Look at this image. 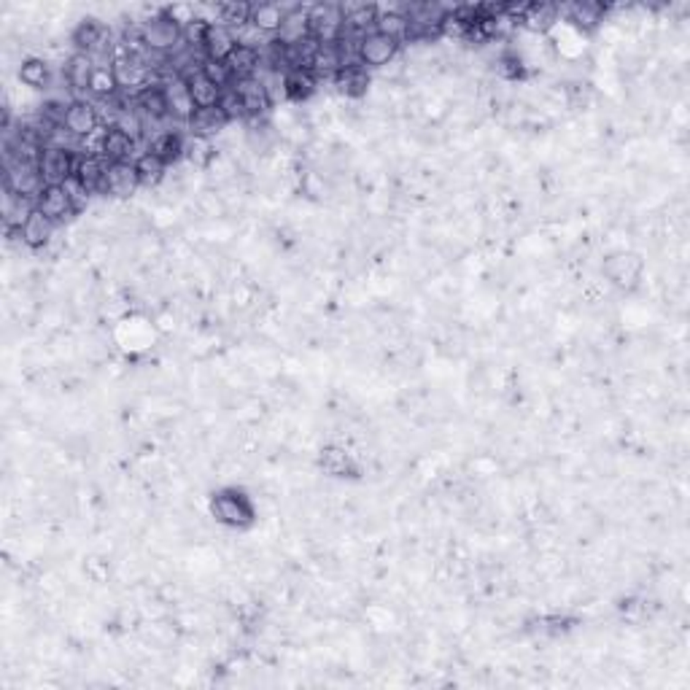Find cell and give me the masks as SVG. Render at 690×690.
I'll use <instances>...</instances> for the list:
<instances>
[{"label":"cell","mask_w":690,"mask_h":690,"mask_svg":"<svg viewBox=\"0 0 690 690\" xmlns=\"http://www.w3.org/2000/svg\"><path fill=\"white\" fill-rule=\"evenodd\" d=\"M141 41H144L146 51L160 54V57H171L178 46H183V27H178L171 16L160 8L157 14H152L149 19L141 22Z\"/></svg>","instance_id":"6da1fadb"},{"label":"cell","mask_w":690,"mask_h":690,"mask_svg":"<svg viewBox=\"0 0 690 690\" xmlns=\"http://www.w3.org/2000/svg\"><path fill=\"white\" fill-rule=\"evenodd\" d=\"M79 157L65 144H46L38 154V171L43 175L46 186H65L76 175Z\"/></svg>","instance_id":"7a4b0ae2"},{"label":"cell","mask_w":690,"mask_h":690,"mask_svg":"<svg viewBox=\"0 0 690 690\" xmlns=\"http://www.w3.org/2000/svg\"><path fill=\"white\" fill-rule=\"evenodd\" d=\"M146 54H149V51H146ZM146 54H130V51L125 49V51L117 54V60L111 62V70H114L117 84H119L122 92H130V89H133V95H135L138 89H144L146 84H152L154 70H152Z\"/></svg>","instance_id":"3957f363"},{"label":"cell","mask_w":690,"mask_h":690,"mask_svg":"<svg viewBox=\"0 0 690 690\" xmlns=\"http://www.w3.org/2000/svg\"><path fill=\"white\" fill-rule=\"evenodd\" d=\"M343 5H338V3H313V5H308L311 35L319 43H338L343 38Z\"/></svg>","instance_id":"277c9868"},{"label":"cell","mask_w":690,"mask_h":690,"mask_svg":"<svg viewBox=\"0 0 690 690\" xmlns=\"http://www.w3.org/2000/svg\"><path fill=\"white\" fill-rule=\"evenodd\" d=\"M43 175L38 171V163H22V160H5V171H3V189L27 197V200H38V194L43 191Z\"/></svg>","instance_id":"5b68a950"},{"label":"cell","mask_w":690,"mask_h":690,"mask_svg":"<svg viewBox=\"0 0 690 690\" xmlns=\"http://www.w3.org/2000/svg\"><path fill=\"white\" fill-rule=\"evenodd\" d=\"M399 54V41L372 30L356 41V62L361 68H386Z\"/></svg>","instance_id":"8992f818"},{"label":"cell","mask_w":690,"mask_h":690,"mask_svg":"<svg viewBox=\"0 0 690 690\" xmlns=\"http://www.w3.org/2000/svg\"><path fill=\"white\" fill-rule=\"evenodd\" d=\"M62 130L76 138V141H87L100 130V111L92 100H70L65 108V119H62Z\"/></svg>","instance_id":"52a82bcc"},{"label":"cell","mask_w":690,"mask_h":690,"mask_svg":"<svg viewBox=\"0 0 690 690\" xmlns=\"http://www.w3.org/2000/svg\"><path fill=\"white\" fill-rule=\"evenodd\" d=\"M216 520L227 523V526H235V528H246L254 523V505L248 502L246 494L235 491V489H227L221 494L213 497V505H210Z\"/></svg>","instance_id":"ba28073f"},{"label":"cell","mask_w":690,"mask_h":690,"mask_svg":"<svg viewBox=\"0 0 690 690\" xmlns=\"http://www.w3.org/2000/svg\"><path fill=\"white\" fill-rule=\"evenodd\" d=\"M73 181L70 183H65V186H43V191L38 194V200H35V208L43 213V216H49L54 224H62V221H68L73 213H76V197L79 194H73Z\"/></svg>","instance_id":"9c48e42d"},{"label":"cell","mask_w":690,"mask_h":690,"mask_svg":"<svg viewBox=\"0 0 690 690\" xmlns=\"http://www.w3.org/2000/svg\"><path fill=\"white\" fill-rule=\"evenodd\" d=\"M133 152H135V138L117 127V125H106L103 133H100V141H98V154L111 165V163H135L133 160Z\"/></svg>","instance_id":"30bf717a"},{"label":"cell","mask_w":690,"mask_h":690,"mask_svg":"<svg viewBox=\"0 0 690 690\" xmlns=\"http://www.w3.org/2000/svg\"><path fill=\"white\" fill-rule=\"evenodd\" d=\"M238 46V38H235V30L224 27V24H205L202 30V38H200V51L205 60H213V62H227L229 54L235 51Z\"/></svg>","instance_id":"8fae6325"},{"label":"cell","mask_w":690,"mask_h":690,"mask_svg":"<svg viewBox=\"0 0 690 690\" xmlns=\"http://www.w3.org/2000/svg\"><path fill=\"white\" fill-rule=\"evenodd\" d=\"M163 92H165V103H168V119L189 125L197 106L191 100V92H189L186 81L181 76H168V79H163Z\"/></svg>","instance_id":"7c38bea8"},{"label":"cell","mask_w":690,"mask_h":690,"mask_svg":"<svg viewBox=\"0 0 690 690\" xmlns=\"http://www.w3.org/2000/svg\"><path fill=\"white\" fill-rule=\"evenodd\" d=\"M106 171H108V163H106L98 152L79 154V165H76L73 183L79 186L81 194H103Z\"/></svg>","instance_id":"4fadbf2b"},{"label":"cell","mask_w":690,"mask_h":690,"mask_svg":"<svg viewBox=\"0 0 690 690\" xmlns=\"http://www.w3.org/2000/svg\"><path fill=\"white\" fill-rule=\"evenodd\" d=\"M235 89L240 95V103L246 108V119H259L270 111L273 106V95L270 89L265 87V81L259 76L254 79H243V81H235Z\"/></svg>","instance_id":"5bb4252c"},{"label":"cell","mask_w":690,"mask_h":690,"mask_svg":"<svg viewBox=\"0 0 690 690\" xmlns=\"http://www.w3.org/2000/svg\"><path fill=\"white\" fill-rule=\"evenodd\" d=\"M141 186L144 183L138 178L135 163H111L106 171V181H103V194L125 200V197H133Z\"/></svg>","instance_id":"9a60e30c"},{"label":"cell","mask_w":690,"mask_h":690,"mask_svg":"<svg viewBox=\"0 0 690 690\" xmlns=\"http://www.w3.org/2000/svg\"><path fill=\"white\" fill-rule=\"evenodd\" d=\"M178 76L186 81V87H189L191 100H194V106H197V108H216V106H219V100H221V92H224V89H219L210 79H205V73L200 70V65L186 68V70H181Z\"/></svg>","instance_id":"2e32d148"},{"label":"cell","mask_w":690,"mask_h":690,"mask_svg":"<svg viewBox=\"0 0 690 690\" xmlns=\"http://www.w3.org/2000/svg\"><path fill=\"white\" fill-rule=\"evenodd\" d=\"M95 68H98V62H95L89 54H84V51H73V54L65 60V65H62V79H65L68 89H70V92H76V95L89 92V81H92Z\"/></svg>","instance_id":"e0dca14e"},{"label":"cell","mask_w":690,"mask_h":690,"mask_svg":"<svg viewBox=\"0 0 690 690\" xmlns=\"http://www.w3.org/2000/svg\"><path fill=\"white\" fill-rule=\"evenodd\" d=\"M133 108L144 117V122H160L168 119V103H165V92H163V81H152L144 89H138L133 95Z\"/></svg>","instance_id":"ac0fdd59"},{"label":"cell","mask_w":690,"mask_h":690,"mask_svg":"<svg viewBox=\"0 0 690 690\" xmlns=\"http://www.w3.org/2000/svg\"><path fill=\"white\" fill-rule=\"evenodd\" d=\"M284 19H286V8L281 3H251V19L248 24L267 35V38H275L284 27Z\"/></svg>","instance_id":"d6986e66"},{"label":"cell","mask_w":690,"mask_h":690,"mask_svg":"<svg viewBox=\"0 0 690 690\" xmlns=\"http://www.w3.org/2000/svg\"><path fill=\"white\" fill-rule=\"evenodd\" d=\"M54 227H57V224L35 208V210L30 213V219L24 221V227H22L16 235H19V240H22L27 248L38 251V248H46V246L51 243V238H54Z\"/></svg>","instance_id":"ffe728a7"},{"label":"cell","mask_w":690,"mask_h":690,"mask_svg":"<svg viewBox=\"0 0 690 690\" xmlns=\"http://www.w3.org/2000/svg\"><path fill=\"white\" fill-rule=\"evenodd\" d=\"M227 68H229V73H232L235 81L254 79V76H259V70H262V51L254 49V46L238 43L235 51H232L229 60H227Z\"/></svg>","instance_id":"44dd1931"},{"label":"cell","mask_w":690,"mask_h":690,"mask_svg":"<svg viewBox=\"0 0 690 690\" xmlns=\"http://www.w3.org/2000/svg\"><path fill=\"white\" fill-rule=\"evenodd\" d=\"M343 68L345 57L340 43H322L316 57H313L311 73L316 76V81H322V79H338Z\"/></svg>","instance_id":"7402d4cb"},{"label":"cell","mask_w":690,"mask_h":690,"mask_svg":"<svg viewBox=\"0 0 690 690\" xmlns=\"http://www.w3.org/2000/svg\"><path fill=\"white\" fill-rule=\"evenodd\" d=\"M33 210H35V200L19 197V194L3 189V224L8 232H19Z\"/></svg>","instance_id":"603a6c76"},{"label":"cell","mask_w":690,"mask_h":690,"mask_svg":"<svg viewBox=\"0 0 690 690\" xmlns=\"http://www.w3.org/2000/svg\"><path fill=\"white\" fill-rule=\"evenodd\" d=\"M227 125H229V122H227V117H224L219 108H197L186 127H189V135H191V138H205V141H210V138H213L216 133H221Z\"/></svg>","instance_id":"cb8c5ba5"},{"label":"cell","mask_w":690,"mask_h":690,"mask_svg":"<svg viewBox=\"0 0 690 690\" xmlns=\"http://www.w3.org/2000/svg\"><path fill=\"white\" fill-rule=\"evenodd\" d=\"M149 152L157 154L165 165H172V163H178V160L186 154V141H183V135L175 133V130H163V133H157V135L149 141Z\"/></svg>","instance_id":"d4e9b609"},{"label":"cell","mask_w":690,"mask_h":690,"mask_svg":"<svg viewBox=\"0 0 690 690\" xmlns=\"http://www.w3.org/2000/svg\"><path fill=\"white\" fill-rule=\"evenodd\" d=\"M375 30L402 43L410 35V19H407V14L402 8H378Z\"/></svg>","instance_id":"484cf974"},{"label":"cell","mask_w":690,"mask_h":690,"mask_svg":"<svg viewBox=\"0 0 690 690\" xmlns=\"http://www.w3.org/2000/svg\"><path fill=\"white\" fill-rule=\"evenodd\" d=\"M19 81L30 89H49L51 84V70H49V62L41 60V57H27L22 60L19 65Z\"/></svg>","instance_id":"4316f807"},{"label":"cell","mask_w":690,"mask_h":690,"mask_svg":"<svg viewBox=\"0 0 690 690\" xmlns=\"http://www.w3.org/2000/svg\"><path fill=\"white\" fill-rule=\"evenodd\" d=\"M251 19V3H238V0H229V3H219L216 5V24H224L229 30H240L246 27Z\"/></svg>","instance_id":"83f0119b"},{"label":"cell","mask_w":690,"mask_h":690,"mask_svg":"<svg viewBox=\"0 0 690 690\" xmlns=\"http://www.w3.org/2000/svg\"><path fill=\"white\" fill-rule=\"evenodd\" d=\"M316 89V76L311 70H286L284 73V92L289 100H305Z\"/></svg>","instance_id":"f1b7e54d"},{"label":"cell","mask_w":690,"mask_h":690,"mask_svg":"<svg viewBox=\"0 0 690 690\" xmlns=\"http://www.w3.org/2000/svg\"><path fill=\"white\" fill-rule=\"evenodd\" d=\"M89 95L98 98V100H114L117 95H122L111 65H98V68H95L92 81H89Z\"/></svg>","instance_id":"f546056e"},{"label":"cell","mask_w":690,"mask_h":690,"mask_svg":"<svg viewBox=\"0 0 690 690\" xmlns=\"http://www.w3.org/2000/svg\"><path fill=\"white\" fill-rule=\"evenodd\" d=\"M335 81H338V87L343 89L348 98H361L367 92V87H369V73H367V68L353 62V65H345Z\"/></svg>","instance_id":"4dcf8cb0"},{"label":"cell","mask_w":690,"mask_h":690,"mask_svg":"<svg viewBox=\"0 0 690 690\" xmlns=\"http://www.w3.org/2000/svg\"><path fill=\"white\" fill-rule=\"evenodd\" d=\"M135 171H138V178H141L144 186H154V183H160V181L165 178L168 165H165L157 154H152V152L146 149L144 154L135 157Z\"/></svg>","instance_id":"1f68e13d"},{"label":"cell","mask_w":690,"mask_h":690,"mask_svg":"<svg viewBox=\"0 0 690 690\" xmlns=\"http://www.w3.org/2000/svg\"><path fill=\"white\" fill-rule=\"evenodd\" d=\"M183 157H189V163L197 165V168H208V165L216 160V152H213V144H210V141H205V138H189L186 154H183Z\"/></svg>","instance_id":"d6a6232c"},{"label":"cell","mask_w":690,"mask_h":690,"mask_svg":"<svg viewBox=\"0 0 690 690\" xmlns=\"http://www.w3.org/2000/svg\"><path fill=\"white\" fill-rule=\"evenodd\" d=\"M216 108L227 117V122L246 119V108H243V103H240V95H238L235 84H232V87H227V89L221 92V100H219V106H216Z\"/></svg>","instance_id":"836d02e7"},{"label":"cell","mask_w":690,"mask_h":690,"mask_svg":"<svg viewBox=\"0 0 690 690\" xmlns=\"http://www.w3.org/2000/svg\"><path fill=\"white\" fill-rule=\"evenodd\" d=\"M604 16V8L599 3H577L572 5V22L583 24V27H596Z\"/></svg>","instance_id":"e575fe53"},{"label":"cell","mask_w":690,"mask_h":690,"mask_svg":"<svg viewBox=\"0 0 690 690\" xmlns=\"http://www.w3.org/2000/svg\"><path fill=\"white\" fill-rule=\"evenodd\" d=\"M523 22H526L531 30H547V27L555 22V8H553V5H528Z\"/></svg>","instance_id":"d590c367"},{"label":"cell","mask_w":690,"mask_h":690,"mask_svg":"<svg viewBox=\"0 0 690 690\" xmlns=\"http://www.w3.org/2000/svg\"><path fill=\"white\" fill-rule=\"evenodd\" d=\"M200 70H202V73H205V79H210L219 89H227V87H232V84H235V79H232V73H229V68H227V62L202 60Z\"/></svg>","instance_id":"8d00e7d4"},{"label":"cell","mask_w":690,"mask_h":690,"mask_svg":"<svg viewBox=\"0 0 690 690\" xmlns=\"http://www.w3.org/2000/svg\"><path fill=\"white\" fill-rule=\"evenodd\" d=\"M163 11L171 16L178 27H183V30H186V27H191L194 22H200V16H197V8H194L191 3H172V5H165Z\"/></svg>","instance_id":"74e56055"}]
</instances>
